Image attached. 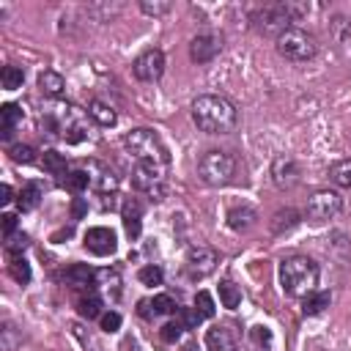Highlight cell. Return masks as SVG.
Here are the masks:
<instances>
[{"label":"cell","instance_id":"1","mask_svg":"<svg viewBox=\"0 0 351 351\" xmlns=\"http://www.w3.org/2000/svg\"><path fill=\"white\" fill-rule=\"evenodd\" d=\"M192 121L206 134H230L239 123V112L230 99L217 93H203L192 101Z\"/></svg>","mask_w":351,"mask_h":351},{"label":"cell","instance_id":"2","mask_svg":"<svg viewBox=\"0 0 351 351\" xmlns=\"http://www.w3.org/2000/svg\"><path fill=\"white\" fill-rule=\"evenodd\" d=\"M280 285L288 296L304 299L318 285V266L307 255H291L280 263Z\"/></svg>","mask_w":351,"mask_h":351},{"label":"cell","instance_id":"3","mask_svg":"<svg viewBox=\"0 0 351 351\" xmlns=\"http://www.w3.org/2000/svg\"><path fill=\"white\" fill-rule=\"evenodd\" d=\"M41 126L44 132L63 137L66 143H80L85 140V112L74 104H52L49 110L41 112Z\"/></svg>","mask_w":351,"mask_h":351},{"label":"cell","instance_id":"4","mask_svg":"<svg viewBox=\"0 0 351 351\" xmlns=\"http://www.w3.org/2000/svg\"><path fill=\"white\" fill-rule=\"evenodd\" d=\"M123 148L137 159V162H154V165H162L167 167L170 162V151L167 145L162 143V137L154 132V129H132L123 134Z\"/></svg>","mask_w":351,"mask_h":351},{"label":"cell","instance_id":"5","mask_svg":"<svg viewBox=\"0 0 351 351\" xmlns=\"http://www.w3.org/2000/svg\"><path fill=\"white\" fill-rule=\"evenodd\" d=\"M197 176L208 186H225L236 176V159L228 151H206L197 159Z\"/></svg>","mask_w":351,"mask_h":351},{"label":"cell","instance_id":"6","mask_svg":"<svg viewBox=\"0 0 351 351\" xmlns=\"http://www.w3.org/2000/svg\"><path fill=\"white\" fill-rule=\"evenodd\" d=\"M274 41H277V52L285 60H291V63H304V60L315 58V52H318L315 36L307 33V30H302V27H288Z\"/></svg>","mask_w":351,"mask_h":351},{"label":"cell","instance_id":"7","mask_svg":"<svg viewBox=\"0 0 351 351\" xmlns=\"http://www.w3.org/2000/svg\"><path fill=\"white\" fill-rule=\"evenodd\" d=\"M132 186L137 192H145L151 200H165V195H167L165 167L154 165V162H137L132 167Z\"/></svg>","mask_w":351,"mask_h":351},{"label":"cell","instance_id":"8","mask_svg":"<svg viewBox=\"0 0 351 351\" xmlns=\"http://www.w3.org/2000/svg\"><path fill=\"white\" fill-rule=\"evenodd\" d=\"M340 211H343V197L335 189H318V192H313L310 200H307V208H304L307 219H313V222H326V219L337 217Z\"/></svg>","mask_w":351,"mask_h":351},{"label":"cell","instance_id":"9","mask_svg":"<svg viewBox=\"0 0 351 351\" xmlns=\"http://www.w3.org/2000/svg\"><path fill=\"white\" fill-rule=\"evenodd\" d=\"M252 19H255V27H258L261 33L277 38L280 33H285V30L291 27V8H288V5H266V8H261Z\"/></svg>","mask_w":351,"mask_h":351},{"label":"cell","instance_id":"10","mask_svg":"<svg viewBox=\"0 0 351 351\" xmlns=\"http://www.w3.org/2000/svg\"><path fill=\"white\" fill-rule=\"evenodd\" d=\"M132 71L140 82H156L165 74V52L162 49H145L143 55L134 58Z\"/></svg>","mask_w":351,"mask_h":351},{"label":"cell","instance_id":"11","mask_svg":"<svg viewBox=\"0 0 351 351\" xmlns=\"http://www.w3.org/2000/svg\"><path fill=\"white\" fill-rule=\"evenodd\" d=\"M217 263H219V258H217L214 250H208V247H189L186 261H184V271L192 280H200V277L211 274L217 269Z\"/></svg>","mask_w":351,"mask_h":351},{"label":"cell","instance_id":"12","mask_svg":"<svg viewBox=\"0 0 351 351\" xmlns=\"http://www.w3.org/2000/svg\"><path fill=\"white\" fill-rule=\"evenodd\" d=\"M219 49H222V36H217V33H200L189 44V58L195 63H208V60H214L219 55Z\"/></svg>","mask_w":351,"mask_h":351},{"label":"cell","instance_id":"13","mask_svg":"<svg viewBox=\"0 0 351 351\" xmlns=\"http://www.w3.org/2000/svg\"><path fill=\"white\" fill-rule=\"evenodd\" d=\"M299 176H302V170H299L296 159H291V156H277L274 159V165H271V181H274L277 189H293L299 184Z\"/></svg>","mask_w":351,"mask_h":351},{"label":"cell","instance_id":"14","mask_svg":"<svg viewBox=\"0 0 351 351\" xmlns=\"http://www.w3.org/2000/svg\"><path fill=\"white\" fill-rule=\"evenodd\" d=\"M85 247H88L93 255H112L115 247H118L115 230H110V228H104V225L88 228V233H85Z\"/></svg>","mask_w":351,"mask_h":351},{"label":"cell","instance_id":"15","mask_svg":"<svg viewBox=\"0 0 351 351\" xmlns=\"http://www.w3.org/2000/svg\"><path fill=\"white\" fill-rule=\"evenodd\" d=\"M208 351H239V337L228 324H217L206 332Z\"/></svg>","mask_w":351,"mask_h":351},{"label":"cell","instance_id":"16","mask_svg":"<svg viewBox=\"0 0 351 351\" xmlns=\"http://www.w3.org/2000/svg\"><path fill=\"white\" fill-rule=\"evenodd\" d=\"M85 170H88V176H90V186H93L96 192H112V189L118 186V178H115V173H112V170H107L104 165H96V162H90Z\"/></svg>","mask_w":351,"mask_h":351},{"label":"cell","instance_id":"17","mask_svg":"<svg viewBox=\"0 0 351 351\" xmlns=\"http://www.w3.org/2000/svg\"><path fill=\"white\" fill-rule=\"evenodd\" d=\"M121 217H123V228H126L129 239H137L140 236V228H143V206L134 197H129L123 203V208H121Z\"/></svg>","mask_w":351,"mask_h":351},{"label":"cell","instance_id":"18","mask_svg":"<svg viewBox=\"0 0 351 351\" xmlns=\"http://www.w3.org/2000/svg\"><path fill=\"white\" fill-rule=\"evenodd\" d=\"M255 219H258V211H255L252 206H233V208L228 211V225H230V230H236V233L250 230V228L255 225Z\"/></svg>","mask_w":351,"mask_h":351},{"label":"cell","instance_id":"19","mask_svg":"<svg viewBox=\"0 0 351 351\" xmlns=\"http://www.w3.org/2000/svg\"><path fill=\"white\" fill-rule=\"evenodd\" d=\"M93 280H96V271L88 263H74L63 271V282L71 288H88V285H93Z\"/></svg>","mask_w":351,"mask_h":351},{"label":"cell","instance_id":"20","mask_svg":"<svg viewBox=\"0 0 351 351\" xmlns=\"http://www.w3.org/2000/svg\"><path fill=\"white\" fill-rule=\"evenodd\" d=\"M38 88H41L44 96H49V99H60L63 90H66V80H63L58 71L44 69V71L38 74Z\"/></svg>","mask_w":351,"mask_h":351},{"label":"cell","instance_id":"21","mask_svg":"<svg viewBox=\"0 0 351 351\" xmlns=\"http://www.w3.org/2000/svg\"><path fill=\"white\" fill-rule=\"evenodd\" d=\"M22 121V107L19 104H3L0 107V134H3V140H8L11 134H14V129H16V123Z\"/></svg>","mask_w":351,"mask_h":351},{"label":"cell","instance_id":"22","mask_svg":"<svg viewBox=\"0 0 351 351\" xmlns=\"http://www.w3.org/2000/svg\"><path fill=\"white\" fill-rule=\"evenodd\" d=\"M41 195H44V189H41V184L38 181H27L22 189H19V195H16V203H19V211H33L36 206H38V200H41Z\"/></svg>","mask_w":351,"mask_h":351},{"label":"cell","instance_id":"23","mask_svg":"<svg viewBox=\"0 0 351 351\" xmlns=\"http://www.w3.org/2000/svg\"><path fill=\"white\" fill-rule=\"evenodd\" d=\"M88 115H90L99 126H115V123H118V112H115L110 104L99 101V99H93V101L88 104Z\"/></svg>","mask_w":351,"mask_h":351},{"label":"cell","instance_id":"24","mask_svg":"<svg viewBox=\"0 0 351 351\" xmlns=\"http://www.w3.org/2000/svg\"><path fill=\"white\" fill-rule=\"evenodd\" d=\"M329 302H332L329 291H313V293H307L302 299V313L304 315H318V313H324L329 307Z\"/></svg>","mask_w":351,"mask_h":351},{"label":"cell","instance_id":"25","mask_svg":"<svg viewBox=\"0 0 351 351\" xmlns=\"http://www.w3.org/2000/svg\"><path fill=\"white\" fill-rule=\"evenodd\" d=\"M77 313H80L85 321L99 318V315H101V296H99V293H93V291H88L85 296H80V299H77Z\"/></svg>","mask_w":351,"mask_h":351},{"label":"cell","instance_id":"26","mask_svg":"<svg viewBox=\"0 0 351 351\" xmlns=\"http://www.w3.org/2000/svg\"><path fill=\"white\" fill-rule=\"evenodd\" d=\"M296 225H299V211H293V208H282L271 217V233H277V236H282L285 230H291Z\"/></svg>","mask_w":351,"mask_h":351},{"label":"cell","instance_id":"27","mask_svg":"<svg viewBox=\"0 0 351 351\" xmlns=\"http://www.w3.org/2000/svg\"><path fill=\"white\" fill-rule=\"evenodd\" d=\"M41 165H44V170H47V173H52V176H66V156H63V154H58L55 148L44 151Z\"/></svg>","mask_w":351,"mask_h":351},{"label":"cell","instance_id":"28","mask_svg":"<svg viewBox=\"0 0 351 351\" xmlns=\"http://www.w3.org/2000/svg\"><path fill=\"white\" fill-rule=\"evenodd\" d=\"M63 186H66L69 192H74V195L85 192V189L90 186V176H88V170H71V173H66Z\"/></svg>","mask_w":351,"mask_h":351},{"label":"cell","instance_id":"29","mask_svg":"<svg viewBox=\"0 0 351 351\" xmlns=\"http://www.w3.org/2000/svg\"><path fill=\"white\" fill-rule=\"evenodd\" d=\"M219 302H222V307L236 310V307L241 304V291H239L230 280H222V282H219Z\"/></svg>","mask_w":351,"mask_h":351},{"label":"cell","instance_id":"30","mask_svg":"<svg viewBox=\"0 0 351 351\" xmlns=\"http://www.w3.org/2000/svg\"><path fill=\"white\" fill-rule=\"evenodd\" d=\"M329 176H332V184H335V186H340V189H351V159L337 162V165L329 170Z\"/></svg>","mask_w":351,"mask_h":351},{"label":"cell","instance_id":"31","mask_svg":"<svg viewBox=\"0 0 351 351\" xmlns=\"http://www.w3.org/2000/svg\"><path fill=\"white\" fill-rule=\"evenodd\" d=\"M0 82H3L5 90H16V88H22V82H25V71H22L19 66H3Z\"/></svg>","mask_w":351,"mask_h":351},{"label":"cell","instance_id":"32","mask_svg":"<svg viewBox=\"0 0 351 351\" xmlns=\"http://www.w3.org/2000/svg\"><path fill=\"white\" fill-rule=\"evenodd\" d=\"M8 271H11V277L16 280V282H30V263L22 258V255H16V258H11V263H8Z\"/></svg>","mask_w":351,"mask_h":351},{"label":"cell","instance_id":"33","mask_svg":"<svg viewBox=\"0 0 351 351\" xmlns=\"http://www.w3.org/2000/svg\"><path fill=\"white\" fill-rule=\"evenodd\" d=\"M151 307H154V315H170V313H176L178 304L170 293H159V296L151 299Z\"/></svg>","mask_w":351,"mask_h":351},{"label":"cell","instance_id":"34","mask_svg":"<svg viewBox=\"0 0 351 351\" xmlns=\"http://www.w3.org/2000/svg\"><path fill=\"white\" fill-rule=\"evenodd\" d=\"M8 154H11L14 162H22V165L36 162V148H33V145H22V143H16V145L8 148Z\"/></svg>","mask_w":351,"mask_h":351},{"label":"cell","instance_id":"35","mask_svg":"<svg viewBox=\"0 0 351 351\" xmlns=\"http://www.w3.org/2000/svg\"><path fill=\"white\" fill-rule=\"evenodd\" d=\"M137 280H140L143 285H162V269L154 266V263H148V266H143V269L137 271Z\"/></svg>","mask_w":351,"mask_h":351},{"label":"cell","instance_id":"36","mask_svg":"<svg viewBox=\"0 0 351 351\" xmlns=\"http://www.w3.org/2000/svg\"><path fill=\"white\" fill-rule=\"evenodd\" d=\"M195 310L203 315V318H211L214 315V299L208 291H197L195 293Z\"/></svg>","mask_w":351,"mask_h":351},{"label":"cell","instance_id":"37","mask_svg":"<svg viewBox=\"0 0 351 351\" xmlns=\"http://www.w3.org/2000/svg\"><path fill=\"white\" fill-rule=\"evenodd\" d=\"M140 11L148 14V16H162V14L170 11V3H165V0H162V3H159V0H154V3H151V0H143V3H140Z\"/></svg>","mask_w":351,"mask_h":351},{"label":"cell","instance_id":"38","mask_svg":"<svg viewBox=\"0 0 351 351\" xmlns=\"http://www.w3.org/2000/svg\"><path fill=\"white\" fill-rule=\"evenodd\" d=\"M178 321L184 324V329H195L203 321V315L195 307H184V310H178Z\"/></svg>","mask_w":351,"mask_h":351},{"label":"cell","instance_id":"39","mask_svg":"<svg viewBox=\"0 0 351 351\" xmlns=\"http://www.w3.org/2000/svg\"><path fill=\"white\" fill-rule=\"evenodd\" d=\"M181 332H184V324H181V321H170V324H165V326H162V332H159V335H162V340H165V343H176V340L181 337Z\"/></svg>","mask_w":351,"mask_h":351},{"label":"cell","instance_id":"40","mask_svg":"<svg viewBox=\"0 0 351 351\" xmlns=\"http://www.w3.org/2000/svg\"><path fill=\"white\" fill-rule=\"evenodd\" d=\"M25 247H27V236H25V233H19V236H8V239H5V252L14 255V258H16Z\"/></svg>","mask_w":351,"mask_h":351},{"label":"cell","instance_id":"41","mask_svg":"<svg viewBox=\"0 0 351 351\" xmlns=\"http://www.w3.org/2000/svg\"><path fill=\"white\" fill-rule=\"evenodd\" d=\"M118 326H121V315L115 310H110V313L101 315V329L104 332H118Z\"/></svg>","mask_w":351,"mask_h":351},{"label":"cell","instance_id":"42","mask_svg":"<svg viewBox=\"0 0 351 351\" xmlns=\"http://www.w3.org/2000/svg\"><path fill=\"white\" fill-rule=\"evenodd\" d=\"M0 219H3V239L14 236V230H16V214L14 211H5Z\"/></svg>","mask_w":351,"mask_h":351},{"label":"cell","instance_id":"43","mask_svg":"<svg viewBox=\"0 0 351 351\" xmlns=\"http://www.w3.org/2000/svg\"><path fill=\"white\" fill-rule=\"evenodd\" d=\"M85 211H88V206H85V200H82V197H77V200L71 203V214H74V219H80V217H82Z\"/></svg>","mask_w":351,"mask_h":351},{"label":"cell","instance_id":"44","mask_svg":"<svg viewBox=\"0 0 351 351\" xmlns=\"http://www.w3.org/2000/svg\"><path fill=\"white\" fill-rule=\"evenodd\" d=\"M137 313H140L143 318H154V307H151V299H143V302L137 304Z\"/></svg>","mask_w":351,"mask_h":351},{"label":"cell","instance_id":"45","mask_svg":"<svg viewBox=\"0 0 351 351\" xmlns=\"http://www.w3.org/2000/svg\"><path fill=\"white\" fill-rule=\"evenodd\" d=\"M0 195H3V197H0V203H3V206H8V203L14 200V189H11L8 184H3V186H0Z\"/></svg>","mask_w":351,"mask_h":351}]
</instances>
